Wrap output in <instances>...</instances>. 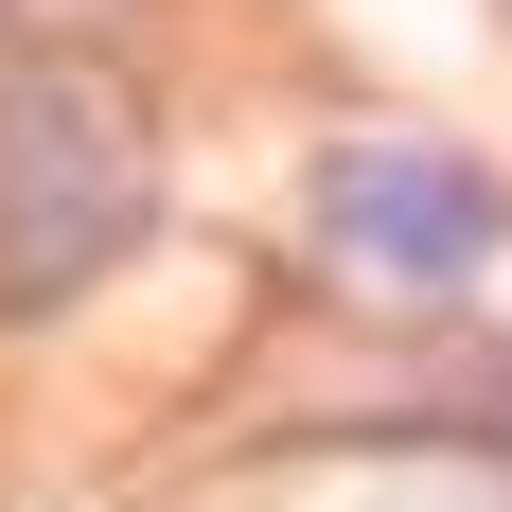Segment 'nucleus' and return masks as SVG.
Returning <instances> with one entry per match:
<instances>
[{"label": "nucleus", "mask_w": 512, "mask_h": 512, "mask_svg": "<svg viewBox=\"0 0 512 512\" xmlns=\"http://www.w3.org/2000/svg\"><path fill=\"white\" fill-rule=\"evenodd\" d=\"M318 230H336L371 283L442 301V283L512 265V177L460 159V142H336V159H318Z\"/></svg>", "instance_id": "nucleus-1"}]
</instances>
